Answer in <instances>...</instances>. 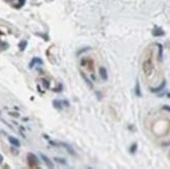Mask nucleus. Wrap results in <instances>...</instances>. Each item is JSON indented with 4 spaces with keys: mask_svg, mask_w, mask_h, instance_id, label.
Masks as SVG:
<instances>
[{
    "mask_svg": "<svg viewBox=\"0 0 170 169\" xmlns=\"http://www.w3.org/2000/svg\"><path fill=\"white\" fill-rule=\"evenodd\" d=\"M40 156H41V158H42V160L45 162V164H46L49 168H53V167H54V166H53V163L51 162V160L49 159V158H47L44 153H40Z\"/></svg>",
    "mask_w": 170,
    "mask_h": 169,
    "instance_id": "obj_1",
    "label": "nucleus"
},
{
    "mask_svg": "<svg viewBox=\"0 0 170 169\" xmlns=\"http://www.w3.org/2000/svg\"><path fill=\"white\" fill-rule=\"evenodd\" d=\"M27 160H28V163L30 166H34V164H38V161H37V157L34 156L32 153H29L28 157H27Z\"/></svg>",
    "mask_w": 170,
    "mask_h": 169,
    "instance_id": "obj_2",
    "label": "nucleus"
},
{
    "mask_svg": "<svg viewBox=\"0 0 170 169\" xmlns=\"http://www.w3.org/2000/svg\"><path fill=\"white\" fill-rule=\"evenodd\" d=\"M165 87H166V80H163L162 84H160L158 88H152V89H150V91H151L152 93H158V92H161V91L164 89Z\"/></svg>",
    "mask_w": 170,
    "mask_h": 169,
    "instance_id": "obj_3",
    "label": "nucleus"
},
{
    "mask_svg": "<svg viewBox=\"0 0 170 169\" xmlns=\"http://www.w3.org/2000/svg\"><path fill=\"white\" fill-rule=\"evenodd\" d=\"M99 75L101 76V78L103 80L107 79V72H106V69L105 68V67H100L99 68Z\"/></svg>",
    "mask_w": 170,
    "mask_h": 169,
    "instance_id": "obj_4",
    "label": "nucleus"
},
{
    "mask_svg": "<svg viewBox=\"0 0 170 169\" xmlns=\"http://www.w3.org/2000/svg\"><path fill=\"white\" fill-rule=\"evenodd\" d=\"M8 141L11 142L12 145H14L15 147H20V142L18 139L14 138V137H8Z\"/></svg>",
    "mask_w": 170,
    "mask_h": 169,
    "instance_id": "obj_5",
    "label": "nucleus"
},
{
    "mask_svg": "<svg viewBox=\"0 0 170 169\" xmlns=\"http://www.w3.org/2000/svg\"><path fill=\"white\" fill-rule=\"evenodd\" d=\"M157 46L159 48V55H158V59L160 62H162V59H163V46H162V44H160V43H157Z\"/></svg>",
    "mask_w": 170,
    "mask_h": 169,
    "instance_id": "obj_6",
    "label": "nucleus"
},
{
    "mask_svg": "<svg viewBox=\"0 0 170 169\" xmlns=\"http://www.w3.org/2000/svg\"><path fill=\"white\" fill-rule=\"evenodd\" d=\"M62 104H63V101L62 100H58V99H55L53 100V105H54V108H57V110H62Z\"/></svg>",
    "mask_w": 170,
    "mask_h": 169,
    "instance_id": "obj_7",
    "label": "nucleus"
},
{
    "mask_svg": "<svg viewBox=\"0 0 170 169\" xmlns=\"http://www.w3.org/2000/svg\"><path fill=\"white\" fill-rule=\"evenodd\" d=\"M135 94H136L138 97H141V96H142V93H141V90H140V84H139V82L136 83V88H135Z\"/></svg>",
    "mask_w": 170,
    "mask_h": 169,
    "instance_id": "obj_8",
    "label": "nucleus"
},
{
    "mask_svg": "<svg viewBox=\"0 0 170 169\" xmlns=\"http://www.w3.org/2000/svg\"><path fill=\"white\" fill-rule=\"evenodd\" d=\"M34 63H40L41 65L43 64V62H42V59H39V58H34V59H32V61L30 62V64H29V68H32V67L34 66Z\"/></svg>",
    "mask_w": 170,
    "mask_h": 169,
    "instance_id": "obj_9",
    "label": "nucleus"
},
{
    "mask_svg": "<svg viewBox=\"0 0 170 169\" xmlns=\"http://www.w3.org/2000/svg\"><path fill=\"white\" fill-rule=\"evenodd\" d=\"M62 145H63L64 147H65V148L66 149H67L68 151H69V153H71V154H74V156H75V152H74V150L73 149H72V147L70 146V145H68V144H66V143H62Z\"/></svg>",
    "mask_w": 170,
    "mask_h": 169,
    "instance_id": "obj_10",
    "label": "nucleus"
},
{
    "mask_svg": "<svg viewBox=\"0 0 170 169\" xmlns=\"http://www.w3.org/2000/svg\"><path fill=\"white\" fill-rule=\"evenodd\" d=\"M158 31H152V34H154V37H162L164 36V31H162V29H157Z\"/></svg>",
    "mask_w": 170,
    "mask_h": 169,
    "instance_id": "obj_11",
    "label": "nucleus"
},
{
    "mask_svg": "<svg viewBox=\"0 0 170 169\" xmlns=\"http://www.w3.org/2000/svg\"><path fill=\"white\" fill-rule=\"evenodd\" d=\"M137 148H138V144H137V143H134L133 145L130 146V152L131 154L136 153V151H137Z\"/></svg>",
    "mask_w": 170,
    "mask_h": 169,
    "instance_id": "obj_12",
    "label": "nucleus"
},
{
    "mask_svg": "<svg viewBox=\"0 0 170 169\" xmlns=\"http://www.w3.org/2000/svg\"><path fill=\"white\" fill-rule=\"evenodd\" d=\"M81 76H82V77H84V79L86 80V83H87V84H88L89 86H90V88H92V89H93V84H92L91 82H90V79H89V78H87V76H86V75H85L82 72L81 73Z\"/></svg>",
    "mask_w": 170,
    "mask_h": 169,
    "instance_id": "obj_13",
    "label": "nucleus"
},
{
    "mask_svg": "<svg viewBox=\"0 0 170 169\" xmlns=\"http://www.w3.org/2000/svg\"><path fill=\"white\" fill-rule=\"evenodd\" d=\"M26 44H27V42L26 41H23V42H21V43H20V49H21V50H24V48H25V46H26Z\"/></svg>",
    "mask_w": 170,
    "mask_h": 169,
    "instance_id": "obj_14",
    "label": "nucleus"
},
{
    "mask_svg": "<svg viewBox=\"0 0 170 169\" xmlns=\"http://www.w3.org/2000/svg\"><path fill=\"white\" fill-rule=\"evenodd\" d=\"M163 110H166V111L170 112V107H168V105H164V107H163Z\"/></svg>",
    "mask_w": 170,
    "mask_h": 169,
    "instance_id": "obj_15",
    "label": "nucleus"
},
{
    "mask_svg": "<svg viewBox=\"0 0 170 169\" xmlns=\"http://www.w3.org/2000/svg\"><path fill=\"white\" fill-rule=\"evenodd\" d=\"M55 161H57V162H61V163H62V164H64V165L66 164V162H65L64 160H61V159H55Z\"/></svg>",
    "mask_w": 170,
    "mask_h": 169,
    "instance_id": "obj_16",
    "label": "nucleus"
},
{
    "mask_svg": "<svg viewBox=\"0 0 170 169\" xmlns=\"http://www.w3.org/2000/svg\"><path fill=\"white\" fill-rule=\"evenodd\" d=\"M12 116H15V117H19V114H17V113H11Z\"/></svg>",
    "mask_w": 170,
    "mask_h": 169,
    "instance_id": "obj_17",
    "label": "nucleus"
},
{
    "mask_svg": "<svg viewBox=\"0 0 170 169\" xmlns=\"http://www.w3.org/2000/svg\"><path fill=\"white\" fill-rule=\"evenodd\" d=\"M2 161H3V158H2V156H1V154H0V164L2 163Z\"/></svg>",
    "mask_w": 170,
    "mask_h": 169,
    "instance_id": "obj_18",
    "label": "nucleus"
}]
</instances>
